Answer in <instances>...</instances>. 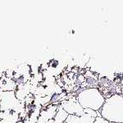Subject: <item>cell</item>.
<instances>
[{
  "instance_id": "cell-1",
  "label": "cell",
  "mask_w": 123,
  "mask_h": 123,
  "mask_svg": "<svg viewBox=\"0 0 123 123\" xmlns=\"http://www.w3.org/2000/svg\"><path fill=\"white\" fill-rule=\"evenodd\" d=\"M99 112L110 123H123V96L113 94L107 98Z\"/></svg>"
},
{
  "instance_id": "cell-2",
  "label": "cell",
  "mask_w": 123,
  "mask_h": 123,
  "mask_svg": "<svg viewBox=\"0 0 123 123\" xmlns=\"http://www.w3.org/2000/svg\"><path fill=\"white\" fill-rule=\"evenodd\" d=\"M76 98L83 108H90L98 112L104 106L106 98L97 88H85L76 95Z\"/></svg>"
},
{
  "instance_id": "cell-3",
  "label": "cell",
  "mask_w": 123,
  "mask_h": 123,
  "mask_svg": "<svg viewBox=\"0 0 123 123\" xmlns=\"http://www.w3.org/2000/svg\"><path fill=\"white\" fill-rule=\"evenodd\" d=\"M60 104L62 108L69 115H76L80 117L84 114V108L78 102L76 96H74L72 98H67V99L62 101Z\"/></svg>"
},
{
  "instance_id": "cell-4",
  "label": "cell",
  "mask_w": 123,
  "mask_h": 123,
  "mask_svg": "<svg viewBox=\"0 0 123 123\" xmlns=\"http://www.w3.org/2000/svg\"><path fill=\"white\" fill-rule=\"evenodd\" d=\"M68 113L62 108L61 105H59L57 111L53 117V123H64L66 122V120L68 117Z\"/></svg>"
},
{
  "instance_id": "cell-5",
  "label": "cell",
  "mask_w": 123,
  "mask_h": 123,
  "mask_svg": "<svg viewBox=\"0 0 123 123\" xmlns=\"http://www.w3.org/2000/svg\"><path fill=\"white\" fill-rule=\"evenodd\" d=\"M66 123H80V117L76 115H68Z\"/></svg>"
},
{
  "instance_id": "cell-6",
  "label": "cell",
  "mask_w": 123,
  "mask_h": 123,
  "mask_svg": "<svg viewBox=\"0 0 123 123\" xmlns=\"http://www.w3.org/2000/svg\"><path fill=\"white\" fill-rule=\"evenodd\" d=\"M84 113L89 115V116L93 118H96L97 117H98V112H96V111L93 110V109H90V108H85Z\"/></svg>"
},
{
  "instance_id": "cell-7",
  "label": "cell",
  "mask_w": 123,
  "mask_h": 123,
  "mask_svg": "<svg viewBox=\"0 0 123 123\" xmlns=\"http://www.w3.org/2000/svg\"><path fill=\"white\" fill-rule=\"evenodd\" d=\"M64 123H66V122H64Z\"/></svg>"
}]
</instances>
